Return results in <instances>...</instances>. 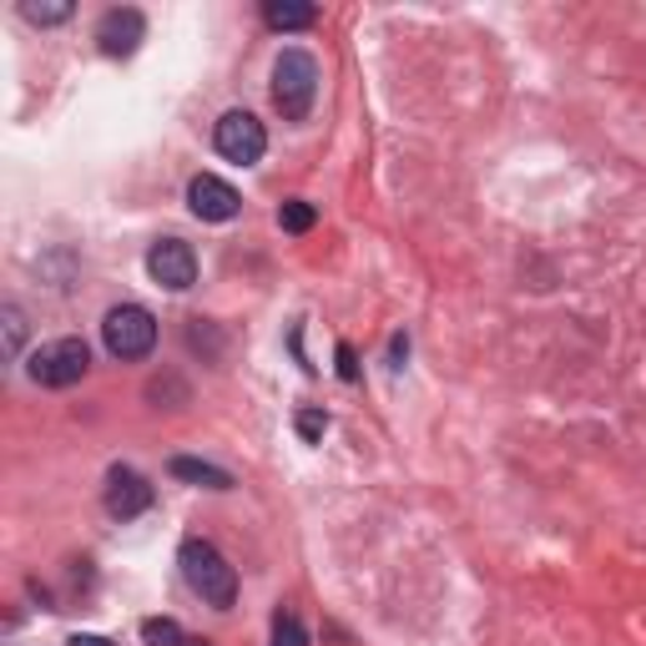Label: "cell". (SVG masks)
Returning <instances> with one entry per match:
<instances>
[{
	"instance_id": "1",
	"label": "cell",
	"mask_w": 646,
	"mask_h": 646,
	"mask_svg": "<svg viewBox=\"0 0 646 646\" xmlns=\"http://www.w3.org/2000/svg\"><path fill=\"white\" fill-rule=\"evenodd\" d=\"M177 566H182V580L192 586V592L202 596L208 606H218V612H228L232 602H238V570L228 566V556H222L212 540L192 536L182 540V550H177Z\"/></svg>"
},
{
	"instance_id": "2",
	"label": "cell",
	"mask_w": 646,
	"mask_h": 646,
	"mask_svg": "<svg viewBox=\"0 0 646 646\" xmlns=\"http://www.w3.org/2000/svg\"><path fill=\"white\" fill-rule=\"evenodd\" d=\"M318 101V61L304 46H284L274 61V107L284 111V121H308Z\"/></svg>"
},
{
	"instance_id": "3",
	"label": "cell",
	"mask_w": 646,
	"mask_h": 646,
	"mask_svg": "<svg viewBox=\"0 0 646 646\" xmlns=\"http://www.w3.org/2000/svg\"><path fill=\"white\" fill-rule=\"evenodd\" d=\"M101 344H107L111 359L121 364H142L157 349V318L142 304H117L101 318Z\"/></svg>"
},
{
	"instance_id": "4",
	"label": "cell",
	"mask_w": 646,
	"mask_h": 646,
	"mask_svg": "<svg viewBox=\"0 0 646 646\" xmlns=\"http://www.w3.org/2000/svg\"><path fill=\"white\" fill-rule=\"evenodd\" d=\"M87 369H91L87 339H51L31 354V379L41 389H71V384L87 379Z\"/></svg>"
},
{
	"instance_id": "5",
	"label": "cell",
	"mask_w": 646,
	"mask_h": 646,
	"mask_svg": "<svg viewBox=\"0 0 646 646\" xmlns=\"http://www.w3.org/2000/svg\"><path fill=\"white\" fill-rule=\"evenodd\" d=\"M212 147H218L222 162L252 167V162H264L268 132H264V121L252 117V111H222L218 127H212Z\"/></svg>"
},
{
	"instance_id": "6",
	"label": "cell",
	"mask_w": 646,
	"mask_h": 646,
	"mask_svg": "<svg viewBox=\"0 0 646 646\" xmlns=\"http://www.w3.org/2000/svg\"><path fill=\"white\" fill-rule=\"evenodd\" d=\"M147 274H152V284L172 288V294H187V288L198 284V252L182 238H162L147 252Z\"/></svg>"
},
{
	"instance_id": "7",
	"label": "cell",
	"mask_w": 646,
	"mask_h": 646,
	"mask_svg": "<svg viewBox=\"0 0 646 646\" xmlns=\"http://www.w3.org/2000/svg\"><path fill=\"white\" fill-rule=\"evenodd\" d=\"M142 41H147V16L137 11V6H111V11L97 21V46H101V56H111V61L137 56Z\"/></svg>"
},
{
	"instance_id": "8",
	"label": "cell",
	"mask_w": 646,
	"mask_h": 646,
	"mask_svg": "<svg viewBox=\"0 0 646 646\" xmlns=\"http://www.w3.org/2000/svg\"><path fill=\"white\" fill-rule=\"evenodd\" d=\"M107 515L111 520H137V515H147L152 510V500H157V490L147 485V475H137L132 465H117V470L107 475Z\"/></svg>"
},
{
	"instance_id": "9",
	"label": "cell",
	"mask_w": 646,
	"mask_h": 646,
	"mask_svg": "<svg viewBox=\"0 0 646 646\" xmlns=\"http://www.w3.org/2000/svg\"><path fill=\"white\" fill-rule=\"evenodd\" d=\"M187 208H192V218H202V222H232L242 212V198H238V187L232 182L202 172V177L187 182Z\"/></svg>"
},
{
	"instance_id": "10",
	"label": "cell",
	"mask_w": 646,
	"mask_h": 646,
	"mask_svg": "<svg viewBox=\"0 0 646 646\" xmlns=\"http://www.w3.org/2000/svg\"><path fill=\"white\" fill-rule=\"evenodd\" d=\"M167 475L182 485H202V490H232V475L222 470V465H208V460H192V455H177L172 465H167Z\"/></svg>"
},
{
	"instance_id": "11",
	"label": "cell",
	"mask_w": 646,
	"mask_h": 646,
	"mask_svg": "<svg viewBox=\"0 0 646 646\" xmlns=\"http://www.w3.org/2000/svg\"><path fill=\"white\" fill-rule=\"evenodd\" d=\"M264 26L268 31H308V26H318V6H304V0H268Z\"/></svg>"
},
{
	"instance_id": "12",
	"label": "cell",
	"mask_w": 646,
	"mask_h": 646,
	"mask_svg": "<svg viewBox=\"0 0 646 646\" xmlns=\"http://www.w3.org/2000/svg\"><path fill=\"white\" fill-rule=\"evenodd\" d=\"M142 642L147 646H208V642H198V636H187L172 616H147V622H142Z\"/></svg>"
},
{
	"instance_id": "13",
	"label": "cell",
	"mask_w": 646,
	"mask_h": 646,
	"mask_svg": "<svg viewBox=\"0 0 646 646\" xmlns=\"http://www.w3.org/2000/svg\"><path fill=\"white\" fill-rule=\"evenodd\" d=\"M314 222H318V208H314V202H304V198H294V202H284V208H278V228L294 232V238L314 232Z\"/></svg>"
},
{
	"instance_id": "14",
	"label": "cell",
	"mask_w": 646,
	"mask_h": 646,
	"mask_svg": "<svg viewBox=\"0 0 646 646\" xmlns=\"http://www.w3.org/2000/svg\"><path fill=\"white\" fill-rule=\"evenodd\" d=\"M274 646H308V626L298 622V612L274 616Z\"/></svg>"
},
{
	"instance_id": "15",
	"label": "cell",
	"mask_w": 646,
	"mask_h": 646,
	"mask_svg": "<svg viewBox=\"0 0 646 646\" xmlns=\"http://www.w3.org/2000/svg\"><path fill=\"white\" fill-rule=\"evenodd\" d=\"M21 16L31 26H61V21H71V6L61 0V6H36V0H21Z\"/></svg>"
},
{
	"instance_id": "16",
	"label": "cell",
	"mask_w": 646,
	"mask_h": 646,
	"mask_svg": "<svg viewBox=\"0 0 646 646\" xmlns=\"http://www.w3.org/2000/svg\"><path fill=\"white\" fill-rule=\"evenodd\" d=\"M0 318H6V354L16 359V354H21V344H26V314L16 304H6V308H0Z\"/></svg>"
},
{
	"instance_id": "17",
	"label": "cell",
	"mask_w": 646,
	"mask_h": 646,
	"mask_svg": "<svg viewBox=\"0 0 646 646\" xmlns=\"http://www.w3.org/2000/svg\"><path fill=\"white\" fill-rule=\"evenodd\" d=\"M298 439H304V445H314V439H324V429H329V415H324V409H298Z\"/></svg>"
},
{
	"instance_id": "18",
	"label": "cell",
	"mask_w": 646,
	"mask_h": 646,
	"mask_svg": "<svg viewBox=\"0 0 646 646\" xmlns=\"http://www.w3.org/2000/svg\"><path fill=\"white\" fill-rule=\"evenodd\" d=\"M339 374H344V379H359V364H354L349 344H339Z\"/></svg>"
},
{
	"instance_id": "19",
	"label": "cell",
	"mask_w": 646,
	"mask_h": 646,
	"mask_svg": "<svg viewBox=\"0 0 646 646\" xmlns=\"http://www.w3.org/2000/svg\"><path fill=\"white\" fill-rule=\"evenodd\" d=\"M67 646H117V642H111V636H97V632H77Z\"/></svg>"
},
{
	"instance_id": "20",
	"label": "cell",
	"mask_w": 646,
	"mask_h": 646,
	"mask_svg": "<svg viewBox=\"0 0 646 646\" xmlns=\"http://www.w3.org/2000/svg\"><path fill=\"white\" fill-rule=\"evenodd\" d=\"M405 354H409V339H395V344H389V359H395V369H399V359H405Z\"/></svg>"
}]
</instances>
